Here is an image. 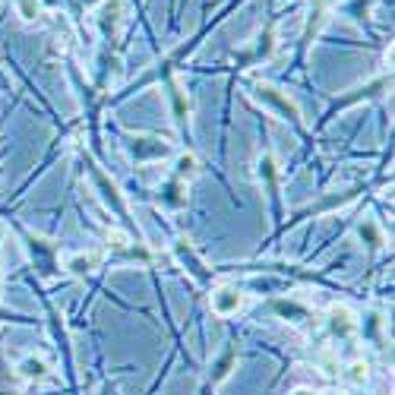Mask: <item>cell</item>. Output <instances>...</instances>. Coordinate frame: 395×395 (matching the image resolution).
Wrapping results in <instances>:
<instances>
[{"mask_svg": "<svg viewBox=\"0 0 395 395\" xmlns=\"http://www.w3.org/2000/svg\"><path fill=\"white\" fill-rule=\"evenodd\" d=\"M294 395H316V392H310V389H294Z\"/></svg>", "mask_w": 395, "mask_h": 395, "instance_id": "cell-4", "label": "cell"}, {"mask_svg": "<svg viewBox=\"0 0 395 395\" xmlns=\"http://www.w3.org/2000/svg\"><path fill=\"white\" fill-rule=\"evenodd\" d=\"M22 373H26V376H41V373H45V364H41V361H26V364H22Z\"/></svg>", "mask_w": 395, "mask_h": 395, "instance_id": "cell-2", "label": "cell"}, {"mask_svg": "<svg viewBox=\"0 0 395 395\" xmlns=\"http://www.w3.org/2000/svg\"><path fill=\"white\" fill-rule=\"evenodd\" d=\"M240 304H244V297H240V291H234V288H218L215 294H212V310H215L218 316H231L240 310Z\"/></svg>", "mask_w": 395, "mask_h": 395, "instance_id": "cell-1", "label": "cell"}, {"mask_svg": "<svg viewBox=\"0 0 395 395\" xmlns=\"http://www.w3.org/2000/svg\"><path fill=\"white\" fill-rule=\"evenodd\" d=\"M351 380H355V382L367 380V364H355V367H351Z\"/></svg>", "mask_w": 395, "mask_h": 395, "instance_id": "cell-3", "label": "cell"}]
</instances>
